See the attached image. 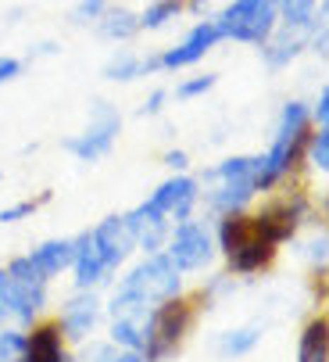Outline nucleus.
Masks as SVG:
<instances>
[{
  "mask_svg": "<svg viewBox=\"0 0 329 362\" xmlns=\"http://www.w3.org/2000/svg\"><path fill=\"white\" fill-rule=\"evenodd\" d=\"M308 133H311L308 108L301 105V100H287L283 112H280V122H276L272 147L265 154H258V169H254V190L258 194L272 190L276 183H283L290 176V169L297 165V158L304 154Z\"/></svg>",
  "mask_w": 329,
  "mask_h": 362,
  "instance_id": "obj_1",
  "label": "nucleus"
},
{
  "mask_svg": "<svg viewBox=\"0 0 329 362\" xmlns=\"http://www.w3.org/2000/svg\"><path fill=\"white\" fill-rule=\"evenodd\" d=\"M201 201V183L193 176L176 173L172 180H164L143 204L129 212V223H183Z\"/></svg>",
  "mask_w": 329,
  "mask_h": 362,
  "instance_id": "obj_2",
  "label": "nucleus"
},
{
  "mask_svg": "<svg viewBox=\"0 0 329 362\" xmlns=\"http://www.w3.org/2000/svg\"><path fill=\"white\" fill-rule=\"evenodd\" d=\"M215 25L222 33V40L261 47L268 40V33L280 25L276 0H233V4H226L222 15L215 18Z\"/></svg>",
  "mask_w": 329,
  "mask_h": 362,
  "instance_id": "obj_3",
  "label": "nucleus"
},
{
  "mask_svg": "<svg viewBox=\"0 0 329 362\" xmlns=\"http://www.w3.org/2000/svg\"><path fill=\"white\" fill-rule=\"evenodd\" d=\"M119 133H122V115H119V108L112 105V100H93L90 105V122H86V129L83 133H76V136H68V140H61V147L68 151V154H76L79 162H100V158H107L112 154V147L119 144Z\"/></svg>",
  "mask_w": 329,
  "mask_h": 362,
  "instance_id": "obj_4",
  "label": "nucleus"
},
{
  "mask_svg": "<svg viewBox=\"0 0 329 362\" xmlns=\"http://www.w3.org/2000/svg\"><path fill=\"white\" fill-rule=\"evenodd\" d=\"M122 291L143 298L147 305H161V301H169V298H179L183 280H179V269L172 266V258L154 251V255H147L143 262L122 280Z\"/></svg>",
  "mask_w": 329,
  "mask_h": 362,
  "instance_id": "obj_5",
  "label": "nucleus"
},
{
  "mask_svg": "<svg viewBox=\"0 0 329 362\" xmlns=\"http://www.w3.org/2000/svg\"><path fill=\"white\" fill-rule=\"evenodd\" d=\"M190 320H193V308L179 298H169L154 305L150 313V327H147V344H143V358L147 362H161L169 351H176V344L183 341V334L190 330Z\"/></svg>",
  "mask_w": 329,
  "mask_h": 362,
  "instance_id": "obj_6",
  "label": "nucleus"
},
{
  "mask_svg": "<svg viewBox=\"0 0 329 362\" xmlns=\"http://www.w3.org/2000/svg\"><path fill=\"white\" fill-rule=\"evenodd\" d=\"M164 247H169V258L172 266L183 273V269H204L211 262L215 255V244H211V233L204 223H193V219H183L169 230V240H164Z\"/></svg>",
  "mask_w": 329,
  "mask_h": 362,
  "instance_id": "obj_7",
  "label": "nucleus"
},
{
  "mask_svg": "<svg viewBox=\"0 0 329 362\" xmlns=\"http://www.w3.org/2000/svg\"><path fill=\"white\" fill-rule=\"evenodd\" d=\"M218 43H222V33H218L215 18H204V22H197V25L183 36V43L164 47L161 54H157V65H161L164 72H176V69L197 65L204 54H211V50H215Z\"/></svg>",
  "mask_w": 329,
  "mask_h": 362,
  "instance_id": "obj_8",
  "label": "nucleus"
},
{
  "mask_svg": "<svg viewBox=\"0 0 329 362\" xmlns=\"http://www.w3.org/2000/svg\"><path fill=\"white\" fill-rule=\"evenodd\" d=\"M318 15V11H315ZM315 25V22H311ZM311 25H276L268 33V40L258 47L261 50V58H265V65L272 69V72H280V69H287V65H294L304 50H308V40H311Z\"/></svg>",
  "mask_w": 329,
  "mask_h": 362,
  "instance_id": "obj_9",
  "label": "nucleus"
},
{
  "mask_svg": "<svg viewBox=\"0 0 329 362\" xmlns=\"http://www.w3.org/2000/svg\"><path fill=\"white\" fill-rule=\"evenodd\" d=\"M47 305V287L22 284L8 269H0V308L4 316H15L18 323H32V316Z\"/></svg>",
  "mask_w": 329,
  "mask_h": 362,
  "instance_id": "obj_10",
  "label": "nucleus"
},
{
  "mask_svg": "<svg viewBox=\"0 0 329 362\" xmlns=\"http://www.w3.org/2000/svg\"><path fill=\"white\" fill-rule=\"evenodd\" d=\"M90 233H93V244L100 247L104 262L112 266V269H119L126 258H129V251L136 247V230H133L129 216H107V219L97 223Z\"/></svg>",
  "mask_w": 329,
  "mask_h": 362,
  "instance_id": "obj_11",
  "label": "nucleus"
},
{
  "mask_svg": "<svg viewBox=\"0 0 329 362\" xmlns=\"http://www.w3.org/2000/svg\"><path fill=\"white\" fill-rule=\"evenodd\" d=\"M72 266H76V287H79V291H93L97 284H104L107 276L115 273L112 266L104 262V255H100V247L93 244V233H90V230L72 240Z\"/></svg>",
  "mask_w": 329,
  "mask_h": 362,
  "instance_id": "obj_12",
  "label": "nucleus"
},
{
  "mask_svg": "<svg viewBox=\"0 0 329 362\" xmlns=\"http://www.w3.org/2000/svg\"><path fill=\"white\" fill-rule=\"evenodd\" d=\"M97 316H100V301L93 298V291H83V294L68 298L65 308H61V330H65V337L68 341H83L86 334H93Z\"/></svg>",
  "mask_w": 329,
  "mask_h": 362,
  "instance_id": "obj_13",
  "label": "nucleus"
},
{
  "mask_svg": "<svg viewBox=\"0 0 329 362\" xmlns=\"http://www.w3.org/2000/svg\"><path fill=\"white\" fill-rule=\"evenodd\" d=\"M218 187L208 194V204L215 216H237L247 212V204L254 201V180H215Z\"/></svg>",
  "mask_w": 329,
  "mask_h": 362,
  "instance_id": "obj_14",
  "label": "nucleus"
},
{
  "mask_svg": "<svg viewBox=\"0 0 329 362\" xmlns=\"http://www.w3.org/2000/svg\"><path fill=\"white\" fill-rule=\"evenodd\" d=\"M22 362H68L61 351V327H36L25 334V355Z\"/></svg>",
  "mask_w": 329,
  "mask_h": 362,
  "instance_id": "obj_15",
  "label": "nucleus"
},
{
  "mask_svg": "<svg viewBox=\"0 0 329 362\" xmlns=\"http://www.w3.org/2000/svg\"><path fill=\"white\" fill-rule=\"evenodd\" d=\"M276 255V244L272 240H265V237H258V233H251L233 255H226L229 258V269L233 273H258L261 266H268V258Z\"/></svg>",
  "mask_w": 329,
  "mask_h": 362,
  "instance_id": "obj_16",
  "label": "nucleus"
},
{
  "mask_svg": "<svg viewBox=\"0 0 329 362\" xmlns=\"http://www.w3.org/2000/svg\"><path fill=\"white\" fill-rule=\"evenodd\" d=\"M97 33L112 43H126L140 33V18L129 11V8H107L100 18H97Z\"/></svg>",
  "mask_w": 329,
  "mask_h": 362,
  "instance_id": "obj_17",
  "label": "nucleus"
},
{
  "mask_svg": "<svg viewBox=\"0 0 329 362\" xmlns=\"http://www.w3.org/2000/svg\"><path fill=\"white\" fill-rule=\"evenodd\" d=\"M29 258L40 266V273L50 280V276H58L65 266H72V240H43L40 247L29 251Z\"/></svg>",
  "mask_w": 329,
  "mask_h": 362,
  "instance_id": "obj_18",
  "label": "nucleus"
},
{
  "mask_svg": "<svg viewBox=\"0 0 329 362\" xmlns=\"http://www.w3.org/2000/svg\"><path fill=\"white\" fill-rule=\"evenodd\" d=\"M100 76L107 79V83H133V79H140L143 76V65H140V54H133L129 47H119L112 58L104 62V69H100Z\"/></svg>",
  "mask_w": 329,
  "mask_h": 362,
  "instance_id": "obj_19",
  "label": "nucleus"
},
{
  "mask_svg": "<svg viewBox=\"0 0 329 362\" xmlns=\"http://www.w3.org/2000/svg\"><path fill=\"white\" fill-rule=\"evenodd\" d=\"M251 233H254L251 216H244V212H237V216H218V247H222L226 255H233Z\"/></svg>",
  "mask_w": 329,
  "mask_h": 362,
  "instance_id": "obj_20",
  "label": "nucleus"
},
{
  "mask_svg": "<svg viewBox=\"0 0 329 362\" xmlns=\"http://www.w3.org/2000/svg\"><path fill=\"white\" fill-rule=\"evenodd\" d=\"M179 15H183V0H150V4H147L136 18H140V29L157 33V29H164V25H172Z\"/></svg>",
  "mask_w": 329,
  "mask_h": 362,
  "instance_id": "obj_21",
  "label": "nucleus"
},
{
  "mask_svg": "<svg viewBox=\"0 0 329 362\" xmlns=\"http://www.w3.org/2000/svg\"><path fill=\"white\" fill-rule=\"evenodd\" d=\"M325 320H311L301 334V344H297V362H325Z\"/></svg>",
  "mask_w": 329,
  "mask_h": 362,
  "instance_id": "obj_22",
  "label": "nucleus"
},
{
  "mask_svg": "<svg viewBox=\"0 0 329 362\" xmlns=\"http://www.w3.org/2000/svg\"><path fill=\"white\" fill-rule=\"evenodd\" d=\"M258 341H261V327H240V330L222 334V341H218V351H222L226 358H237V355L254 351Z\"/></svg>",
  "mask_w": 329,
  "mask_h": 362,
  "instance_id": "obj_23",
  "label": "nucleus"
},
{
  "mask_svg": "<svg viewBox=\"0 0 329 362\" xmlns=\"http://www.w3.org/2000/svg\"><path fill=\"white\" fill-rule=\"evenodd\" d=\"M276 11H280L283 25H311L318 0H276Z\"/></svg>",
  "mask_w": 329,
  "mask_h": 362,
  "instance_id": "obj_24",
  "label": "nucleus"
},
{
  "mask_svg": "<svg viewBox=\"0 0 329 362\" xmlns=\"http://www.w3.org/2000/svg\"><path fill=\"white\" fill-rule=\"evenodd\" d=\"M304 151H308V162H311L318 173H325V169H329V126H318L315 133H308Z\"/></svg>",
  "mask_w": 329,
  "mask_h": 362,
  "instance_id": "obj_25",
  "label": "nucleus"
},
{
  "mask_svg": "<svg viewBox=\"0 0 329 362\" xmlns=\"http://www.w3.org/2000/svg\"><path fill=\"white\" fill-rule=\"evenodd\" d=\"M79 362H147L140 351H119L115 344H93L90 351H83V358Z\"/></svg>",
  "mask_w": 329,
  "mask_h": 362,
  "instance_id": "obj_26",
  "label": "nucleus"
},
{
  "mask_svg": "<svg viewBox=\"0 0 329 362\" xmlns=\"http://www.w3.org/2000/svg\"><path fill=\"white\" fill-rule=\"evenodd\" d=\"M112 8V0H79V4L72 8L68 22L72 25H97V18Z\"/></svg>",
  "mask_w": 329,
  "mask_h": 362,
  "instance_id": "obj_27",
  "label": "nucleus"
},
{
  "mask_svg": "<svg viewBox=\"0 0 329 362\" xmlns=\"http://www.w3.org/2000/svg\"><path fill=\"white\" fill-rule=\"evenodd\" d=\"M8 273H11L15 280H22V284H36V287H47V276L40 273V266L32 262L29 255H18V258H11Z\"/></svg>",
  "mask_w": 329,
  "mask_h": 362,
  "instance_id": "obj_28",
  "label": "nucleus"
},
{
  "mask_svg": "<svg viewBox=\"0 0 329 362\" xmlns=\"http://www.w3.org/2000/svg\"><path fill=\"white\" fill-rule=\"evenodd\" d=\"M215 83H218V76H215V72H204V76L183 79V83L176 86V97H179V100H193V97H204V93H211V90H215Z\"/></svg>",
  "mask_w": 329,
  "mask_h": 362,
  "instance_id": "obj_29",
  "label": "nucleus"
},
{
  "mask_svg": "<svg viewBox=\"0 0 329 362\" xmlns=\"http://www.w3.org/2000/svg\"><path fill=\"white\" fill-rule=\"evenodd\" d=\"M25 355V334L0 327V362H22Z\"/></svg>",
  "mask_w": 329,
  "mask_h": 362,
  "instance_id": "obj_30",
  "label": "nucleus"
},
{
  "mask_svg": "<svg viewBox=\"0 0 329 362\" xmlns=\"http://www.w3.org/2000/svg\"><path fill=\"white\" fill-rule=\"evenodd\" d=\"M50 201V190H43L36 201H18V204H8V209H0V223H18V219H25V216H32L40 204H47Z\"/></svg>",
  "mask_w": 329,
  "mask_h": 362,
  "instance_id": "obj_31",
  "label": "nucleus"
},
{
  "mask_svg": "<svg viewBox=\"0 0 329 362\" xmlns=\"http://www.w3.org/2000/svg\"><path fill=\"white\" fill-rule=\"evenodd\" d=\"M169 97H172V93L164 90V86L150 90V97L140 105V112H136V115H140V119H154V115H161V112H164V105H169Z\"/></svg>",
  "mask_w": 329,
  "mask_h": 362,
  "instance_id": "obj_32",
  "label": "nucleus"
},
{
  "mask_svg": "<svg viewBox=\"0 0 329 362\" xmlns=\"http://www.w3.org/2000/svg\"><path fill=\"white\" fill-rule=\"evenodd\" d=\"M308 119H311L315 126H329V90H325V86L318 90V100L308 108Z\"/></svg>",
  "mask_w": 329,
  "mask_h": 362,
  "instance_id": "obj_33",
  "label": "nucleus"
},
{
  "mask_svg": "<svg viewBox=\"0 0 329 362\" xmlns=\"http://www.w3.org/2000/svg\"><path fill=\"white\" fill-rule=\"evenodd\" d=\"M18 76H22V62H18V58H8V54H0V86L11 83V79H18Z\"/></svg>",
  "mask_w": 329,
  "mask_h": 362,
  "instance_id": "obj_34",
  "label": "nucleus"
},
{
  "mask_svg": "<svg viewBox=\"0 0 329 362\" xmlns=\"http://www.w3.org/2000/svg\"><path fill=\"white\" fill-rule=\"evenodd\" d=\"M164 165H169L172 173H186V165H190V154H186L183 147H172V151H164Z\"/></svg>",
  "mask_w": 329,
  "mask_h": 362,
  "instance_id": "obj_35",
  "label": "nucleus"
},
{
  "mask_svg": "<svg viewBox=\"0 0 329 362\" xmlns=\"http://www.w3.org/2000/svg\"><path fill=\"white\" fill-rule=\"evenodd\" d=\"M308 262L311 266H325V237H315V240H308Z\"/></svg>",
  "mask_w": 329,
  "mask_h": 362,
  "instance_id": "obj_36",
  "label": "nucleus"
},
{
  "mask_svg": "<svg viewBox=\"0 0 329 362\" xmlns=\"http://www.w3.org/2000/svg\"><path fill=\"white\" fill-rule=\"evenodd\" d=\"M50 54H58V43H40L32 50V58H50Z\"/></svg>",
  "mask_w": 329,
  "mask_h": 362,
  "instance_id": "obj_37",
  "label": "nucleus"
},
{
  "mask_svg": "<svg viewBox=\"0 0 329 362\" xmlns=\"http://www.w3.org/2000/svg\"><path fill=\"white\" fill-rule=\"evenodd\" d=\"M183 4H190V8H204V0H183Z\"/></svg>",
  "mask_w": 329,
  "mask_h": 362,
  "instance_id": "obj_38",
  "label": "nucleus"
},
{
  "mask_svg": "<svg viewBox=\"0 0 329 362\" xmlns=\"http://www.w3.org/2000/svg\"><path fill=\"white\" fill-rule=\"evenodd\" d=\"M0 323H4V308H0Z\"/></svg>",
  "mask_w": 329,
  "mask_h": 362,
  "instance_id": "obj_39",
  "label": "nucleus"
}]
</instances>
